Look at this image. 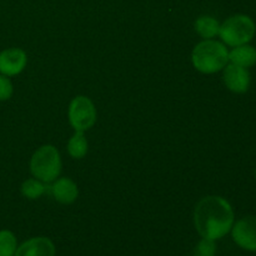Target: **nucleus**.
<instances>
[{
  "label": "nucleus",
  "mask_w": 256,
  "mask_h": 256,
  "mask_svg": "<svg viewBox=\"0 0 256 256\" xmlns=\"http://www.w3.org/2000/svg\"><path fill=\"white\" fill-rule=\"evenodd\" d=\"M52 196L60 204H72L78 199L79 190L76 184L69 178H62L58 179L52 186Z\"/></svg>",
  "instance_id": "obj_10"
},
{
  "label": "nucleus",
  "mask_w": 256,
  "mask_h": 256,
  "mask_svg": "<svg viewBox=\"0 0 256 256\" xmlns=\"http://www.w3.org/2000/svg\"><path fill=\"white\" fill-rule=\"evenodd\" d=\"M69 122L75 132H86L96 122V109L89 98H74L69 105Z\"/></svg>",
  "instance_id": "obj_5"
},
{
  "label": "nucleus",
  "mask_w": 256,
  "mask_h": 256,
  "mask_svg": "<svg viewBox=\"0 0 256 256\" xmlns=\"http://www.w3.org/2000/svg\"><path fill=\"white\" fill-rule=\"evenodd\" d=\"M222 70H224L222 79L230 92H236V94H244L249 90L252 78H250V72L246 68L230 62Z\"/></svg>",
  "instance_id": "obj_7"
},
{
  "label": "nucleus",
  "mask_w": 256,
  "mask_h": 256,
  "mask_svg": "<svg viewBox=\"0 0 256 256\" xmlns=\"http://www.w3.org/2000/svg\"><path fill=\"white\" fill-rule=\"evenodd\" d=\"M26 52L19 48H9L0 52V72L5 76H14L25 69Z\"/></svg>",
  "instance_id": "obj_8"
},
{
  "label": "nucleus",
  "mask_w": 256,
  "mask_h": 256,
  "mask_svg": "<svg viewBox=\"0 0 256 256\" xmlns=\"http://www.w3.org/2000/svg\"><path fill=\"white\" fill-rule=\"evenodd\" d=\"M12 84L10 79L5 75H0V102H6L12 98Z\"/></svg>",
  "instance_id": "obj_17"
},
{
  "label": "nucleus",
  "mask_w": 256,
  "mask_h": 256,
  "mask_svg": "<svg viewBox=\"0 0 256 256\" xmlns=\"http://www.w3.org/2000/svg\"><path fill=\"white\" fill-rule=\"evenodd\" d=\"M255 176H256V170H255Z\"/></svg>",
  "instance_id": "obj_18"
},
{
  "label": "nucleus",
  "mask_w": 256,
  "mask_h": 256,
  "mask_svg": "<svg viewBox=\"0 0 256 256\" xmlns=\"http://www.w3.org/2000/svg\"><path fill=\"white\" fill-rule=\"evenodd\" d=\"M30 172L40 182H55L62 172V158L56 148L54 145L39 148L30 160Z\"/></svg>",
  "instance_id": "obj_3"
},
{
  "label": "nucleus",
  "mask_w": 256,
  "mask_h": 256,
  "mask_svg": "<svg viewBox=\"0 0 256 256\" xmlns=\"http://www.w3.org/2000/svg\"><path fill=\"white\" fill-rule=\"evenodd\" d=\"M192 256H216V244H215V240L202 238V240L195 246Z\"/></svg>",
  "instance_id": "obj_16"
},
{
  "label": "nucleus",
  "mask_w": 256,
  "mask_h": 256,
  "mask_svg": "<svg viewBox=\"0 0 256 256\" xmlns=\"http://www.w3.org/2000/svg\"><path fill=\"white\" fill-rule=\"evenodd\" d=\"M256 25L254 20L245 14L232 15L220 24L219 35L222 42L229 46L249 44L254 38Z\"/></svg>",
  "instance_id": "obj_4"
},
{
  "label": "nucleus",
  "mask_w": 256,
  "mask_h": 256,
  "mask_svg": "<svg viewBox=\"0 0 256 256\" xmlns=\"http://www.w3.org/2000/svg\"><path fill=\"white\" fill-rule=\"evenodd\" d=\"M230 232L238 246L248 252H256V216H245L238 220Z\"/></svg>",
  "instance_id": "obj_6"
},
{
  "label": "nucleus",
  "mask_w": 256,
  "mask_h": 256,
  "mask_svg": "<svg viewBox=\"0 0 256 256\" xmlns=\"http://www.w3.org/2000/svg\"><path fill=\"white\" fill-rule=\"evenodd\" d=\"M195 30L205 40L212 39L216 35H219L220 22L215 18L202 15V16L198 18L196 22H195Z\"/></svg>",
  "instance_id": "obj_12"
},
{
  "label": "nucleus",
  "mask_w": 256,
  "mask_h": 256,
  "mask_svg": "<svg viewBox=\"0 0 256 256\" xmlns=\"http://www.w3.org/2000/svg\"><path fill=\"white\" fill-rule=\"evenodd\" d=\"M192 64L202 74H215L229 62V52L222 42L208 39L199 42L192 50Z\"/></svg>",
  "instance_id": "obj_2"
},
{
  "label": "nucleus",
  "mask_w": 256,
  "mask_h": 256,
  "mask_svg": "<svg viewBox=\"0 0 256 256\" xmlns=\"http://www.w3.org/2000/svg\"><path fill=\"white\" fill-rule=\"evenodd\" d=\"M46 192L44 182L38 179H28L22 185V194L30 200H35Z\"/></svg>",
  "instance_id": "obj_15"
},
{
  "label": "nucleus",
  "mask_w": 256,
  "mask_h": 256,
  "mask_svg": "<svg viewBox=\"0 0 256 256\" xmlns=\"http://www.w3.org/2000/svg\"><path fill=\"white\" fill-rule=\"evenodd\" d=\"M15 256H55V245L49 238H32L18 246Z\"/></svg>",
  "instance_id": "obj_9"
},
{
  "label": "nucleus",
  "mask_w": 256,
  "mask_h": 256,
  "mask_svg": "<svg viewBox=\"0 0 256 256\" xmlns=\"http://www.w3.org/2000/svg\"><path fill=\"white\" fill-rule=\"evenodd\" d=\"M234 210L226 199L216 195L205 196L194 210L195 229L202 238L219 240L232 232L234 225Z\"/></svg>",
  "instance_id": "obj_1"
},
{
  "label": "nucleus",
  "mask_w": 256,
  "mask_h": 256,
  "mask_svg": "<svg viewBox=\"0 0 256 256\" xmlns=\"http://www.w3.org/2000/svg\"><path fill=\"white\" fill-rule=\"evenodd\" d=\"M88 140L84 132H75L68 142V152L74 159H82L88 154Z\"/></svg>",
  "instance_id": "obj_13"
},
{
  "label": "nucleus",
  "mask_w": 256,
  "mask_h": 256,
  "mask_svg": "<svg viewBox=\"0 0 256 256\" xmlns=\"http://www.w3.org/2000/svg\"><path fill=\"white\" fill-rule=\"evenodd\" d=\"M229 62L242 68H252L256 64V49L252 45L244 44L229 52Z\"/></svg>",
  "instance_id": "obj_11"
},
{
  "label": "nucleus",
  "mask_w": 256,
  "mask_h": 256,
  "mask_svg": "<svg viewBox=\"0 0 256 256\" xmlns=\"http://www.w3.org/2000/svg\"><path fill=\"white\" fill-rule=\"evenodd\" d=\"M18 240L10 230H0V256H15Z\"/></svg>",
  "instance_id": "obj_14"
}]
</instances>
